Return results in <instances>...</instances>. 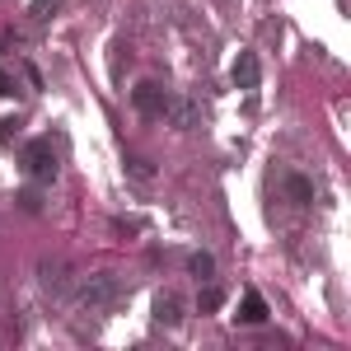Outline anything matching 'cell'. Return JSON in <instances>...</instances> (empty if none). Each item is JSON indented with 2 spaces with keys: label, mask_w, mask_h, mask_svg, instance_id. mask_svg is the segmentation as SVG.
Returning <instances> with one entry per match:
<instances>
[{
  "label": "cell",
  "mask_w": 351,
  "mask_h": 351,
  "mask_svg": "<svg viewBox=\"0 0 351 351\" xmlns=\"http://www.w3.org/2000/svg\"><path fill=\"white\" fill-rule=\"evenodd\" d=\"M117 295H122V281H117L112 271H99V276H89V281L80 286V309L104 314L108 304H117Z\"/></svg>",
  "instance_id": "cell-1"
},
{
  "label": "cell",
  "mask_w": 351,
  "mask_h": 351,
  "mask_svg": "<svg viewBox=\"0 0 351 351\" xmlns=\"http://www.w3.org/2000/svg\"><path fill=\"white\" fill-rule=\"evenodd\" d=\"M24 169H28V178H38V183H52L56 178V150H52V141L43 136V141H28L24 145Z\"/></svg>",
  "instance_id": "cell-2"
},
{
  "label": "cell",
  "mask_w": 351,
  "mask_h": 351,
  "mask_svg": "<svg viewBox=\"0 0 351 351\" xmlns=\"http://www.w3.org/2000/svg\"><path fill=\"white\" fill-rule=\"evenodd\" d=\"M160 117H169V122H173L178 132H192V127L202 122V112H197V104H192V99H173V94L164 99V112H160Z\"/></svg>",
  "instance_id": "cell-3"
},
{
  "label": "cell",
  "mask_w": 351,
  "mask_h": 351,
  "mask_svg": "<svg viewBox=\"0 0 351 351\" xmlns=\"http://www.w3.org/2000/svg\"><path fill=\"white\" fill-rule=\"evenodd\" d=\"M164 99H169V94H164L160 84H136V89H132L136 112H145V117H160V112H164Z\"/></svg>",
  "instance_id": "cell-4"
},
{
  "label": "cell",
  "mask_w": 351,
  "mask_h": 351,
  "mask_svg": "<svg viewBox=\"0 0 351 351\" xmlns=\"http://www.w3.org/2000/svg\"><path fill=\"white\" fill-rule=\"evenodd\" d=\"M155 324H164V328L183 324V300L173 295V291H160V295H155Z\"/></svg>",
  "instance_id": "cell-5"
},
{
  "label": "cell",
  "mask_w": 351,
  "mask_h": 351,
  "mask_svg": "<svg viewBox=\"0 0 351 351\" xmlns=\"http://www.w3.org/2000/svg\"><path fill=\"white\" fill-rule=\"evenodd\" d=\"M230 80L239 84V89H258V80H263V66H258V56H253V52H239L234 71H230Z\"/></svg>",
  "instance_id": "cell-6"
},
{
  "label": "cell",
  "mask_w": 351,
  "mask_h": 351,
  "mask_svg": "<svg viewBox=\"0 0 351 351\" xmlns=\"http://www.w3.org/2000/svg\"><path fill=\"white\" fill-rule=\"evenodd\" d=\"M38 276H43V291H52V295H66V286H71V267L66 263H43Z\"/></svg>",
  "instance_id": "cell-7"
},
{
  "label": "cell",
  "mask_w": 351,
  "mask_h": 351,
  "mask_svg": "<svg viewBox=\"0 0 351 351\" xmlns=\"http://www.w3.org/2000/svg\"><path fill=\"white\" fill-rule=\"evenodd\" d=\"M286 197H291L295 206H309V202H314V183H309L304 173H286Z\"/></svg>",
  "instance_id": "cell-8"
},
{
  "label": "cell",
  "mask_w": 351,
  "mask_h": 351,
  "mask_svg": "<svg viewBox=\"0 0 351 351\" xmlns=\"http://www.w3.org/2000/svg\"><path fill=\"white\" fill-rule=\"evenodd\" d=\"M239 319H243V324H263V319H267V300L258 295V291H248L243 304H239Z\"/></svg>",
  "instance_id": "cell-9"
},
{
  "label": "cell",
  "mask_w": 351,
  "mask_h": 351,
  "mask_svg": "<svg viewBox=\"0 0 351 351\" xmlns=\"http://www.w3.org/2000/svg\"><path fill=\"white\" fill-rule=\"evenodd\" d=\"M188 267H192V276H202V281H206V276H216V258H211V253H192Z\"/></svg>",
  "instance_id": "cell-10"
},
{
  "label": "cell",
  "mask_w": 351,
  "mask_h": 351,
  "mask_svg": "<svg viewBox=\"0 0 351 351\" xmlns=\"http://www.w3.org/2000/svg\"><path fill=\"white\" fill-rule=\"evenodd\" d=\"M19 136V117H0V145H10Z\"/></svg>",
  "instance_id": "cell-11"
},
{
  "label": "cell",
  "mask_w": 351,
  "mask_h": 351,
  "mask_svg": "<svg viewBox=\"0 0 351 351\" xmlns=\"http://www.w3.org/2000/svg\"><path fill=\"white\" fill-rule=\"evenodd\" d=\"M197 304H202V309L211 314V309H220V304H225V295H220L216 286H211V291H202V300H197Z\"/></svg>",
  "instance_id": "cell-12"
},
{
  "label": "cell",
  "mask_w": 351,
  "mask_h": 351,
  "mask_svg": "<svg viewBox=\"0 0 351 351\" xmlns=\"http://www.w3.org/2000/svg\"><path fill=\"white\" fill-rule=\"evenodd\" d=\"M127 169H132L136 178H150V173H155V169H150V164H145V160H127Z\"/></svg>",
  "instance_id": "cell-13"
},
{
  "label": "cell",
  "mask_w": 351,
  "mask_h": 351,
  "mask_svg": "<svg viewBox=\"0 0 351 351\" xmlns=\"http://www.w3.org/2000/svg\"><path fill=\"white\" fill-rule=\"evenodd\" d=\"M19 202H24V211H43V202H38V192H24Z\"/></svg>",
  "instance_id": "cell-14"
},
{
  "label": "cell",
  "mask_w": 351,
  "mask_h": 351,
  "mask_svg": "<svg viewBox=\"0 0 351 351\" xmlns=\"http://www.w3.org/2000/svg\"><path fill=\"white\" fill-rule=\"evenodd\" d=\"M10 94H14V80H10V75L0 71V99H10Z\"/></svg>",
  "instance_id": "cell-15"
},
{
  "label": "cell",
  "mask_w": 351,
  "mask_h": 351,
  "mask_svg": "<svg viewBox=\"0 0 351 351\" xmlns=\"http://www.w3.org/2000/svg\"><path fill=\"white\" fill-rule=\"evenodd\" d=\"M47 5H52V0H33V14L43 19V14H47Z\"/></svg>",
  "instance_id": "cell-16"
}]
</instances>
